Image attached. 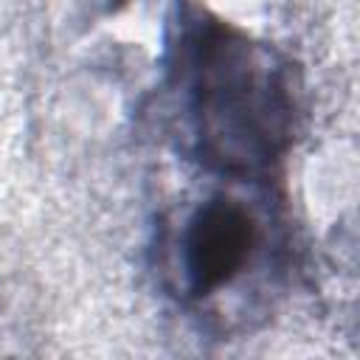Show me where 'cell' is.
<instances>
[{"mask_svg": "<svg viewBox=\"0 0 360 360\" xmlns=\"http://www.w3.org/2000/svg\"><path fill=\"white\" fill-rule=\"evenodd\" d=\"M166 68L188 155L228 183L270 177L298 129V87L287 56L188 6L177 14Z\"/></svg>", "mask_w": 360, "mask_h": 360, "instance_id": "1", "label": "cell"}, {"mask_svg": "<svg viewBox=\"0 0 360 360\" xmlns=\"http://www.w3.org/2000/svg\"><path fill=\"white\" fill-rule=\"evenodd\" d=\"M284 250L276 214L236 188L180 205L158 233L160 287L191 312H214L239 295Z\"/></svg>", "mask_w": 360, "mask_h": 360, "instance_id": "2", "label": "cell"}]
</instances>
